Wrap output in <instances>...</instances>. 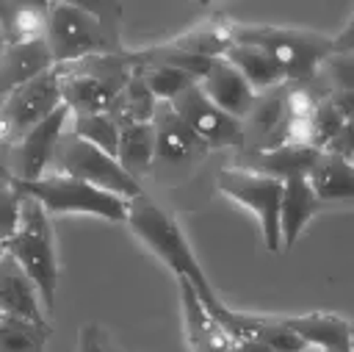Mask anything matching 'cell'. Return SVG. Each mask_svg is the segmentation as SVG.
Masks as SVG:
<instances>
[{
    "instance_id": "obj_13",
    "label": "cell",
    "mask_w": 354,
    "mask_h": 352,
    "mask_svg": "<svg viewBox=\"0 0 354 352\" xmlns=\"http://www.w3.org/2000/svg\"><path fill=\"white\" fill-rule=\"evenodd\" d=\"M249 155H241V169L257 172V175H268L277 180H290V177H307L315 158L321 155V150H315L307 141H285L279 147H268V150H246Z\"/></svg>"
},
{
    "instance_id": "obj_36",
    "label": "cell",
    "mask_w": 354,
    "mask_h": 352,
    "mask_svg": "<svg viewBox=\"0 0 354 352\" xmlns=\"http://www.w3.org/2000/svg\"><path fill=\"white\" fill-rule=\"evenodd\" d=\"M11 144L14 141L0 139V186L14 180V172H11Z\"/></svg>"
},
{
    "instance_id": "obj_14",
    "label": "cell",
    "mask_w": 354,
    "mask_h": 352,
    "mask_svg": "<svg viewBox=\"0 0 354 352\" xmlns=\"http://www.w3.org/2000/svg\"><path fill=\"white\" fill-rule=\"evenodd\" d=\"M199 89L207 94V100L213 105H218L224 114H230V116H235L241 122L249 116V111H252V105L257 100L254 89L243 80V75L232 64H227L224 58L213 61L210 72L199 80Z\"/></svg>"
},
{
    "instance_id": "obj_11",
    "label": "cell",
    "mask_w": 354,
    "mask_h": 352,
    "mask_svg": "<svg viewBox=\"0 0 354 352\" xmlns=\"http://www.w3.org/2000/svg\"><path fill=\"white\" fill-rule=\"evenodd\" d=\"M171 108L207 144V150L210 147H246L243 122L224 114L218 105H213L207 100V94L199 89V83H194L183 94H177L171 100Z\"/></svg>"
},
{
    "instance_id": "obj_1",
    "label": "cell",
    "mask_w": 354,
    "mask_h": 352,
    "mask_svg": "<svg viewBox=\"0 0 354 352\" xmlns=\"http://www.w3.org/2000/svg\"><path fill=\"white\" fill-rule=\"evenodd\" d=\"M127 225L133 227V233L177 274V280H188L194 285V291L199 294L202 305L207 308V313L221 324L230 313V308L218 299V294L213 291L207 274L202 272L199 261L194 258L183 230L177 227V222L163 211L158 208L155 202H149L147 197H136L130 200L127 205Z\"/></svg>"
},
{
    "instance_id": "obj_37",
    "label": "cell",
    "mask_w": 354,
    "mask_h": 352,
    "mask_svg": "<svg viewBox=\"0 0 354 352\" xmlns=\"http://www.w3.org/2000/svg\"><path fill=\"white\" fill-rule=\"evenodd\" d=\"M230 352H274V349H268L266 344H260L254 338H241V341H232Z\"/></svg>"
},
{
    "instance_id": "obj_7",
    "label": "cell",
    "mask_w": 354,
    "mask_h": 352,
    "mask_svg": "<svg viewBox=\"0 0 354 352\" xmlns=\"http://www.w3.org/2000/svg\"><path fill=\"white\" fill-rule=\"evenodd\" d=\"M53 166L58 175L77 177V180H83L94 188H102L108 194H116L122 200L144 197L141 183L133 175H127L116 158H111L102 150H97L94 144L77 139L72 130L61 136L55 155H53Z\"/></svg>"
},
{
    "instance_id": "obj_8",
    "label": "cell",
    "mask_w": 354,
    "mask_h": 352,
    "mask_svg": "<svg viewBox=\"0 0 354 352\" xmlns=\"http://www.w3.org/2000/svg\"><path fill=\"white\" fill-rule=\"evenodd\" d=\"M216 186L235 200L238 205L249 208L260 225V236L268 252H282L279 247V200H282V180L257 175L249 169H224Z\"/></svg>"
},
{
    "instance_id": "obj_27",
    "label": "cell",
    "mask_w": 354,
    "mask_h": 352,
    "mask_svg": "<svg viewBox=\"0 0 354 352\" xmlns=\"http://www.w3.org/2000/svg\"><path fill=\"white\" fill-rule=\"evenodd\" d=\"M72 133L88 144H94L97 150H102L105 155L116 158V147H119V125L105 114H75L72 122Z\"/></svg>"
},
{
    "instance_id": "obj_26",
    "label": "cell",
    "mask_w": 354,
    "mask_h": 352,
    "mask_svg": "<svg viewBox=\"0 0 354 352\" xmlns=\"http://www.w3.org/2000/svg\"><path fill=\"white\" fill-rule=\"evenodd\" d=\"M138 78L144 80V86L155 94V100L160 103H171L177 94H183L188 86L199 83L196 78H191L188 72L169 67V64H133Z\"/></svg>"
},
{
    "instance_id": "obj_40",
    "label": "cell",
    "mask_w": 354,
    "mask_h": 352,
    "mask_svg": "<svg viewBox=\"0 0 354 352\" xmlns=\"http://www.w3.org/2000/svg\"><path fill=\"white\" fill-rule=\"evenodd\" d=\"M318 352H329V349H318Z\"/></svg>"
},
{
    "instance_id": "obj_29",
    "label": "cell",
    "mask_w": 354,
    "mask_h": 352,
    "mask_svg": "<svg viewBox=\"0 0 354 352\" xmlns=\"http://www.w3.org/2000/svg\"><path fill=\"white\" fill-rule=\"evenodd\" d=\"M343 125H346L343 114L332 105V100H329V94H326V97L313 108V114L307 116V144H313L315 150H326L329 141L343 130Z\"/></svg>"
},
{
    "instance_id": "obj_25",
    "label": "cell",
    "mask_w": 354,
    "mask_h": 352,
    "mask_svg": "<svg viewBox=\"0 0 354 352\" xmlns=\"http://www.w3.org/2000/svg\"><path fill=\"white\" fill-rule=\"evenodd\" d=\"M50 324H33L19 316L0 313V352H44Z\"/></svg>"
},
{
    "instance_id": "obj_34",
    "label": "cell",
    "mask_w": 354,
    "mask_h": 352,
    "mask_svg": "<svg viewBox=\"0 0 354 352\" xmlns=\"http://www.w3.org/2000/svg\"><path fill=\"white\" fill-rule=\"evenodd\" d=\"M332 105L343 114L346 122H354V89H343V91H329Z\"/></svg>"
},
{
    "instance_id": "obj_23",
    "label": "cell",
    "mask_w": 354,
    "mask_h": 352,
    "mask_svg": "<svg viewBox=\"0 0 354 352\" xmlns=\"http://www.w3.org/2000/svg\"><path fill=\"white\" fill-rule=\"evenodd\" d=\"M158 108L155 94L144 86V80L138 78V72L133 69V78L127 80V86L116 94V100L108 105V116L122 127V125H136V122H152Z\"/></svg>"
},
{
    "instance_id": "obj_18",
    "label": "cell",
    "mask_w": 354,
    "mask_h": 352,
    "mask_svg": "<svg viewBox=\"0 0 354 352\" xmlns=\"http://www.w3.org/2000/svg\"><path fill=\"white\" fill-rule=\"evenodd\" d=\"M307 346L329 349V352H351L354 324L332 316V313H304V316H285L282 319Z\"/></svg>"
},
{
    "instance_id": "obj_2",
    "label": "cell",
    "mask_w": 354,
    "mask_h": 352,
    "mask_svg": "<svg viewBox=\"0 0 354 352\" xmlns=\"http://www.w3.org/2000/svg\"><path fill=\"white\" fill-rule=\"evenodd\" d=\"M44 42L55 67L75 64L100 53H122L119 17L94 11L88 3H47Z\"/></svg>"
},
{
    "instance_id": "obj_19",
    "label": "cell",
    "mask_w": 354,
    "mask_h": 352,
    "mask_svg": "<svg viewBox=\"0 0 354 352\" xmlns=\"http://www.w3.org/2000/svg\"><path fill=\"white\" fill-rule=\"evenodd\" d=\"M321 208L318 197L313 194L307 177H290L282 183V200H279V247L290 249L310 222V216Z\"/></svg>"
},
{
    "instance_id": "obj_41",
    "label": "cell",
    "mask_w": 354,
    "mask_h": 352,
    "mask_svg": "<svg viewBox=\"0 0 354 352\" xmlns=\"http://www.w3.org/2000/svg\"><path fill=\"white\" fill-rule=\"evenodd\" d=\"M0 103H3V94H0Z\"/></svg>"
},
{
    "instance_id": "obj_39",
    "label": "cell",
    "mask_w": 354,
    "mask_h": 352,
    "mask_svg": "<svg viewBox=\"0 0 354 352\" xmlns=\"http://www.w3.org/2000/svg\"><path fill=\"white\" fill-rule=\"evenodd\" d=\"M351 352H354V335H351Z\"/></svg>"
},
{
    "instance_id": "obj_16",
    "label": "cell",
    "mask_w": 354,
    "mask_h": 352,
    "mask_svg": "<svg viewBox=\"0 0 354 352\" xmlns=\"http://www.w3.org/2000/svg\"><path fill=\"white\" fill-rule=\"evenodd\" d=\"M53 55L50 47L41 39H30V42H14L6 44L3 58H0V94L6 97L8 91H14L17 86L33 80L36 75L53 69Z\"/></svg>"
},
{
    "instance_id": "obj_4",
    "label": "cell",
    "mask_w": 354,
    "mask_h": 352,
    "mask_svg": "<svg viewBox=\"0 0 354 352\" xmlns=\"http://www.w3.org/2000/svg\"><path fill=\"white\" fill-rule=\"evenodd\" d=\"M6 252L30 277V283L36 285L44 305L53 308L55 305V291H58V258H55L53 225H50L47 211L33 197H22L19 227L6 241Z\"/></svg>"
},
{
    "instance_id": "obj_10",
    "label": "cell",
    "mask_w": 354,
    "mask_h": 352,
    "mask_svg": "<svg viewBox=\"0 0 354 352\" xmlns=\"http://www.w3.org/2000/svg\"><path fill=\"white\" fill-rule=\"evenodd\" d=\"M155 127V164L152 169H163L171 175H188L196 164L205 161L207 144L180 119L171 103H160L152 116Z\"/></svg>"
},
{
    "instance_id": "obj_3",
    "label": "cell",
    "mask_w": 354,
    "mask_h": 352,
    "mask_svg": "<svg viewBox=\"0 0 354 352\" xmlns=\"http://www.w3.org/2000/svg\"><path fill=\"white\" fill-rule=\"evenodd\" d=\"M130 53H100L75 64L55 67L64 105L72 114H100L133 78Z\"/></svg>"
},
{
    "instance_id": "obj_31",
    "label": "cell",
    "mask_w": 354,
    "mask_h": 352,
    "mask_svg": "<svg viewBox=\"0 0 354 352\" xmlns=\"http://www.w3.org/2000/svg\"><path fill=\"white\" fill-rule=\"evenodd\" d=\"M326 80L332 83V91L354 89V53H332L321 64Z\"/></svg>"
},
{
    "instance_id": "obj_12",
    "label": "cell",
    "mask_w": 354,
    "mask_h": 352,
    "mask_svg": "<svg viewBox=\"0 0 354 352\" xmlns=\"http://www.w3.org/2000/svg\"><path fill=\"white\" fill-rule=\"evenodd\" d=\"M69 108L61 105L58 111H53L44 122H39L36 127H30L22 139H17L11 144V172L14 180H39L47 175V166L53 164L55 147L61 141V136L66 133L64 125L69 119Z\"/></svg>"
},
{
    "instance_id": "obj_38",
    "label": "cell",
    "mask_w": 354,
    "mask_h": 352,
    "mask_svg": "<svg viewBox=\"0 0 354 352\" xmlns=\"http://www.w3.org/2000/svg\"><path fill=\"white\" fill-rule=\"evenodd\" d=\"M3 50H6V36H3V28H0V58H3Z\"/></svg>"
},
{
    "instance_id": "obj_30",
    "label": "cell",
    "mask_w": 354,
    "mask_h": 352,
    "mask_svg": "<svg viewBox=\"0 0 354 352\" xmlns=\"http://www.w3.org/2000/svg\"><path fill=\"white\" fill-rule=\"evenodd\" d=\"M19 205H22V194L14 188V180L0 186V241L3 244L19 227Z\"/></svg>"
},
{
    "instance_id": "obj_42",
    "label": "cell",
    "mask_w": 354,
    "mask_h": 352,
    "mask_svg": "<svg viewBox=\"0 0 354 352\" xmlns=\"http://www.w3.org/2000/svg\"><path fill=\"white\" fill-rule=\"evenodd\" d=\"M307 352H310V349H307Z\"/></svg>"
},
{
    "instance_id": "obj_5",
    "label": "cell",
    "mask_w": 354,
    "mask_h": 352,
    "mask_svg": "<svg viewBox=\"0 0 354 352\" xmlns=\"http://www.w3.org/2000/svg\"><path fill=\"white\" fill-rule=\"evenodd\" d=\"M232 42L260 47L268 53L279 69L285 72V80L304 83L313 80L321 69V64L332 55V36L310 33V30H293V28H271V25H249V28H232Z\"/></svg>"
},
{
    "instance_id": "obj_15",
    "label": "cell",
    "mask_w": 354,
    "mask_h": 352,
    "mask_svg": "<svg viewBox=\"0 0 354 352\" xmlns=\"http://www.w3.org/2000/svg\"><path fill=\"white\" fill-rule=\"evenodd\" d=\"M180 299H183V319H185V338L191 352H230L232 338L221 330V324L207 313L199 294L188 280L180 277Z\"/></svg>"
},
{
    "instance_id": "obj_21",
    "label": "cell",
    "mask_w": 354,
    "mask_h": 352,
    "mask_svg": "<svg viewBox=\"0 0 354 352\" xmlns=\"http://www.w3.org/2000/svg\"><path fill=\"white\" fill-rule=\"evenodd\" d=\"M227 64H232L243 80L257 91H271V89H279V83H285V72L279 69V64L263 53L260 47H252V44H241V42H232L227 47V53L221 55Z\"/></svg>"
},
{
    "instance_id": "obj_9",
    "label": "cell",
    "mask_w": 354,
    "mask_h": 352,
    "mask_svg": "<svg viewBox=\"0 0 354 352\" xmlns=\"http://www.w3.org/2000/svg\"><path fill=\"white\" fill-rule=\"evenodd\" d=\"M64 105L55 67L8 91L0 103V139L17 141Z\"/></svg>"
},
{
    "instance_id": "obj_33",
    "label": "cell",
    "mask_w": 354,
    "mask_h": 352,
    "mask_svg": "<svg viewBox=\"0 0 354 352\" xmlns=\"http://www.w3.org/2000/svg\"><path fill=\"white\" fill-rule=\"evenodd\" d=\"M326 152H335L340 158H346L348 164H354V122H346L343 130L329 141Z\"/></svg>"
},
{
    "instance_id": "obj_22",
    "label": "cell",
    "mask_w": 354,
    "mask_h": 352,
    "mask_svg": "<svg viewBox=\"0 0 354 352\" xmlns=\"http://www.w3.org/2000/svg\"><path fill=\"white\" fill-rule=\"evenodd\" d=\"M116 161L136 180L152 169V164H155V127H152V122H136V125L119 127Z\"/></svg>"
},
{
    "instance_id": "obj_24",
    "label": "cell",
    "mask_w": 354,
    "mask_h": 352,
    "mask_svg": "<svg viewBox=\"0 0 354 352\" xmlns=\"http://www.w3.org/2000/svg\"><path fill=\"white\" fill-rule=\"evenodd\" d=\"M44 14H47V3H0V28L6 44L41 39Z\"/></svg>"
},
{
    "instance_id": "obj_28",
    "label": "cell",
    "mask_w": 354,
    "mask_h": 352,
    "mask_svg": "<svg viewBox=\"0 0 354 352\" xmlns=\"http://www.w3.org/2000/svg\"><path fill=\"white\" fill-rule=\"evenodd\" d=\"M246 338H254L266 344L274 352H307L310 346L282 322V319H266V316H249Z\"/></svg>"
},
{
    "instance_id": "obj_35",
    "label": "cell",
    "mask_w": 354,
    "mask_h": 352,
    "mask_svg": "<svg viewBox=\"0 0 354 352\" xmlns=\"http://www.w3.org/2000/svg\"><path fill=\"white\" fill-rule=\"evenodd\" d=\"M332 53H354V14L340 28V33L332 36Z\"/></svg>"
},
{
    "instance_id": "obj_20",
    "label": "cell",
    "mask_w": 354,
    "mask_h": 352,
    "mask_svg": "<svg viewBox=\"0 0 354 352\" xmlns=\"http://www.w3.org/2000/svg\"><path fill=\"white\" fill-rule=\"evenodd\" d=\"M307 183L318 202H354V164L335 152L321 150L307 175Z\"/></svg>"
},
{
    "instance_id": "obj_17",
    "label": "cell",
    "mask_w": 354,
    "mask_h": 352,
    "mask_svg": "<svg viewBox=\"0 0 354 352\" xmlns=\"http://www.w3.org/2000/svg\"><path fill=\"white\" fill-rule=\"evenodd\" d=\"M0 313L28 319L33 324H47L39 302V291L19 263L6 252L0 261Z\"/></svg>"
},
{
    "instance_id": "obj_6",
    "label": "cell",
    "mask_w": 354,
    "mask_h": 352,
    "mask_svg": "<svg viewBox=\"0 0 354 352\" xmlns=\"http://www.w3.org/2000/svg\"><path fill=\"white\" fill-rule=\"evenodd\" d=\"M14 188L22 197H33L47 213H94L111 222H127L130 200L94 188L77 177L50 172L39 180H14Z\"/></svg>"
},
{
    "instance_id": "obj_32",
    "label": "cell",
    "mask_w": 354,
    "mask_h": 352,
    "mask_svg": "<svg viewBox=\"0 0 354 352\" xmlns=\"http://www.w3.org/2000/svg\"><path fill=\"white\" fill-rule=\"evenodd\" d=\"M77 352H111L108 338L97 324H83L77 333Z\"/></svg>"
}]
</instances>
